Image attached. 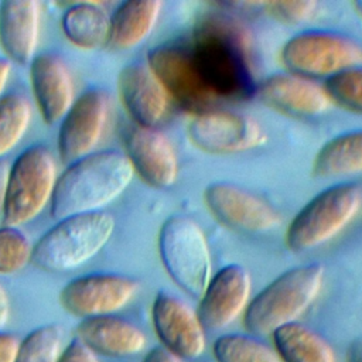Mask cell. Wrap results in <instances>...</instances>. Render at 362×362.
Here are the masks:
<instances>
[{
    "label": "cell",
    "instance_id": "obj_6",
    "mask_svg": "<svg viewBox=\"0 0 362 362\" xmlns=\"http://www.w3.org/2000/svg\"><path fill=\"white\" fill-rule=\"evenodd\" d=\"M158 253L170 279L199 298L212 277L209 245L199 223L187 215L167 218L158 232Z\"/></svg>",
    "mask_w": 362,
    "mask_h": 362
},
{
    "label": "cell",
    "instance_id": "obj_4",
    "mask_svg": "<svg viewBox=\"0 0 362 362\" xmlns=\"http://www.w3.org/2000/svg\"><path fill=\"white\" fill-rule=\"evenodd\" d=\"M115 226L113 215L105 211L62 218L37 240L31 262L49 273L75 270L106 246Z\"/></svg>",
    "mask_w": 362,
    "mask_h": 362
},
{
    "label": "cell",
    "instance_id": "obj_14",
    "mask_svg": "<svg viewBox=\"0 0 362 362\" xmlns=\"http://www.w3.org/2000/svg\"><path fill=\"white\" fill-rule=\"evenodd\" d=\"M151 322L161 346L181 359H195L205 351V328L198 314L181 298L160 291L151 304Z\"/></svg>",
    "mask_w": 362,
    "mask_h": 362
},
{
    "label": "cell",
    "instance_id": "obj_16",
    "mask_svg": "<svg viewBox=\"0 0 362 362\" xmlns=\"http://www.w3.org/2000/svg\"><path fill=\"white\" fill-rule=\"evenodd\" d=\"M117 89L120 100L136 126L158 129L165 122L171 99L147 62L126 65L119 74Z\"/></svg>",
    "mask_w": 362,
    "mask_h": 362
},
{
    "label": "cell",
    "instance_id": "obj_31",
    "mask_svg": "<svg viewBox=\"0 0 362 362\" xmlns=\"http://www.w3.org/2000/svg\"><path fill=\"white\" fill-rule=\"evenodd\" d=\"M263 8L279 21L286 24H301L313 21L321 13L322 4L315 0L263 1Z\"/></svg>",
    "mask_w": 362,
    "mask_h": 362
},
{
    "label": "cell",
    "instance_id": "obj_15",
    "mask_svg": "<svg viewBox=\"0 0 362 362\" xmlns=\"http://www.w3.org/2000/svg\"><path fill=\"white\" fill-rule=\"evenodd\" d=\"M252 277L246 267L228 264L218 270L199 297L198 318L204 328L216 331L240 317L249 301Z\"/></svg>",
    "mask_w": 362,
    "mask_h": 362
},
{
    "label": "cell",
    "instance_id": "obj_13",
    "mask_svg": "<svg viewBox=\"0 0 362 362\" xmlns=\"http://www.w3.org/2000/svg\"><path fill=\"white\" fill-rule=\"evenodd\" d=\"M212 215L228 228L269 232L281 223L280 212L260 195L230 182H214L204 191Z\"/></svg>",
    "mask_w": 362,
    "mask_h": 362
},
{
    "label": "cell",
    "instance_id": "obj_30",
    "mask_svg": "<svg viewBox=\"0 0 362 362\" xmlns=\"http://www.w3.org/2000/svg\"><path fill=\"white\" fill-rule=\"evenodd\" d=\"M324 88L331 102L355 112H362V65L329 76Z\"/></svg>",
    "mask_w": 362,
    "mask_h": 362
},
{
    "label": "cell",
    "instance_id": "obj_35",
    "mask_svg": "<svg viewBox=\"0 0 362 362\" xmlns=\"http://www.w3.org/2000/svg\"><path fill=\"white\" fill-rule=\"evenodd\" d=\"M10 315H11V300L7 290L0 283V331L7 325Z\"/></svg>",
    "mask_w": 362,
    "mask_h": 362
},
{
    "label": "cell",
    "instance_id": "obj_33",
    "mask_svg": "<svg viewBox=\"0 0 362 362\" xmlns=\"http://www.w3.org/2000/svg\"><path fill=\"white\" fill-rule=\"evenodd\" d=\"M21 339L10 332L0 331V362H16Z\"/></svg>",
    "mask_w": 362,
    "mask_h": 362
},
{
    "label": "cell",
    "instance_id": "obj_3",
    "mask_svg": "<svg viewBox=\"0 0 362 362\" xmlns=\"http://www.w3.org/2000/svg\"><path fill=\"white\" fill-rule=\"evenodd\" d=\"M322 284L324 266L320 263L286 270L249 301L243 313L245 328L256 335H267L283 325L297 322L315 301Z\"/></svg>",
    "mask_w": 362,
    "mask_h": 362
},
{
    "label": "cell",
    "instance_id": "obj_24",
    "mask_svg": "<svg viewBox=\"0 0 362 362\" xmlns=\"http://www.w3.org/2000/svg\"><path fill=\"white\" fill-rule=\"evenodd\" d=\"M272 338L281 362H337L328 341L298 321L277 328Z\"/></svg>",
    "mask_w": 362,
    "mask_h": 362
},
{
    "label": "cell",
    "instance_id": "obj_11",
    "mask_svg": "<svg viewBox=\"0 0 362 362\" xmlns=\"http://www.w3.org/2000/svg\"><path fill=\"white\" fill-rule=\"evenodd\" d=\"M140 290V283L116 273H93L72 279L59 293L65 311L78 318L112 315L129 305Z\"/></svg>",
    "mask_w": 362,
    "mask_h": 362
},
{
    "label": "cell",
    "instance_id": "obj_28",
    "mask_svg": "<svg viewBox=\"0 0 362 362\" xmlns=\"http://www.w3.org/2000/svg\"><path fill=\"white\" fill-rule=\"evenodd\" d=\"M64 351V331L48 324L33 329L21 339L16 362H59Z\"/></svg>",
    "mask_w": 362,
    "mask_h": 362
},
{
    "label": "cell",
    "instance_id": "obj_9",
    "mask_svg": "<svg viewBox=\"0 0 362 362\" xmlns=\"http://www.w3.org/2000/svg\"><path fill=\"white\" fill-rule=\"evenodd\" d=\"M146 62L164 86L171 103L192 116L216 109L219 99L202 81L188 42L157 45L148 51Z\"/></svg>",
    "mask_w": 362,
    "mask_h": 362
},
{
    "label": "cell",
    "instance_id": "obj_25",
    "mask_svg": "<svg viewBox=\"0 0 362 362\" xmlns=\"http://www.w3.org/2000/svg\"><path fill=\"white\" fill-rule=\"evenodd\" d=\"M313 171L320 177L362 174V130L344 133L327 141L314 158Z\"/></svg>",
    "mask_w": 362,
    "mask_h": 362
},
{
    "label": "cell",
    "instance_id": "obj_27",
    "mask_svg": "<svg viewBox=\"0 0 362 362\" xmlns=\"http://www.w3.org/2000/svg\"><path fill=\"white\" fill-rule=\"evenodd\" d=\"M216 362H281L276 351L255 337L226 334L212 345Z\"/></svg>",
    "mask_w": 362,
    "mask_h": 362
},
{
    "label": "cell",
    "instance_id": "obj_17",
    "mask_svg": "<svg viewBox=\"0 0 362 362\" xmlns=\"http://www.w3.org/2000/svg\"><path fill=\"white\" fill-rule=\"evenodd\" d=\"M126 156L140 178L154 188H168L178 178V157L158 129L133 126L124 137Z\"/></svg>",
    "mask_w": 362,
    "mask_h": 362
},
{
    "label": "cell",
    "instance_id": "obj_5",
    "mask_svg": "<svg viewBox=\"0 0 362 362\" xmlns=\"http://www.w3.org/2000/svg\"><path fill=\"white\" fill-rule=\"evenodd\" d=\"M362 208V188L354 182L331 185L310 199L293 218L286 232L294 252L313 250L341 233Z\"/></svg>",
    "mask_w": 362,
    "mask_h": 362
},
{
    "label": "cell",
    "instance_id": "obj_19",
    "mask_svg": "<svg viewBox=\"0 0 362 362\" xmlns=\"http://www.w3.org/2000/svg\"><path fill=\"white\" fill-rule=\"evenodd\" d=\"M256 95L267 106L293 116H318L332 103L324 85L290 71L267 76L257 83Z\"/></svg>",
    "mask_w": 362,
    "mask_h": 362
},
{
    "label": "cell",
    "instance_id": "obj_37",
    "mask_svg": "<svg viewBox=\"0 0 362 362\" xmlns=\"http://www.w3.org/2000/svg\"><path fill=\"white\" fill-rule=\"evenodd\" d=\"M11 75V61L7 58H0V98L8 83Z\"/></svg>",
    "mask_w": 362,
    "mask_h": 362
},
{
    "label": "cell",
    "instance_id": "obj_26",
    "mask_svg": "<svg viewBox=\"0 0 362 362\" xmlns=\"http://www.w3.org/2000/svg\"><path fill=\"white\" fill-rule=\"evenodd\" d=\"M33 119V106L18 92L0 98V158L11 151L25 136Z\"/></svg>",
    "mask_w": 362,
    "mask_h": 362
},
{
    "label": "cell",
    "instance_id": "obj_10",
    "mask_svg": "<svg viewBox=\"0 0 362 362\" xmlns=\"http://www.w3.org/2000/svg\"><path fill=\"white\" fill-rule=\"evenodd\" d=\"M110 95L89 88L75 98L58 130V153L64 163H74L95 153L110 117Z\"/></svg>",
    "mask_w": 362,
    "mask_h": 362
},
{
    "label": "cell",
    "instance_id": "obj_12",
    "mask_svg": "<svg viewBox=\"0 0 362 362\" xmlns=\"http://www.w3.org/2000/svg\"><path fill=\"white\" fill-rule=\"evenodd\" d=\"M188 136L197 148L211 154L242 153L266 141V134L255 119L218 107L192 116Z\"/></svg>",
    "mask_w": 362,
    "mask_h": 362
},
{
    "label": "cell",
    "instance_id": "obj_23",
    "mask_svg": "<svg viewBox=\"0 0 362 362\" xmlns=\"http://www.w3.org/2000/svg\"><path fill=\"white\" fill-rule=\"evenodd\" d=\"M61 28L74 47L86 51L98 49L107 45L110 14L99 3H75L62 14Z\"/></svg>",
    "mask_w": 362,
    "mask_h": 362
},
{
    "label": "cell",
    "instance_id": "obj_7",
    "mask_svg": "<svg viewBox=\"0 0 362 362\" xmlns=\"http://www.w3.org/2000/svg\"><path fill=\"white\" fill-rule=\"evenodd\" d=\"M57 180V161L45 144H33L20 153L8 171L4 223L17 228L37 218L51 202Z\"/></svg>",
    "mask_w": 362,
    "mask_h": 362
},
{
    "label": "cell",
    "instance_id": "obj_20",
    "mask_svg": "<svg viewBox=\"0 0 362 362\" xmlns=\"http://www.w3.org/2000/svg\"><path fill=\"white\" fill-rule=\"evenodd\" d=\"M75 332L76 339L95 355L112 358L137 355L147 344L141 328L113 314L81 320Z\"/></svg>",
    "mask_w": 362,
    "mask_h": 362
},
{
    "label": "cell",
    "instance_id": "obj_36",
    "mask_svg": "<svg viewBox=\"0 0 362 362\" xmlns=\"http://www.w3.org/2000/svg\"><path fill=\"white\" fill-rule=\"evenodd\" d=\"M8 171H10L8 164L4 160H0V215H3V209H4Z\"/></svg>",
    "mask_w": 362,
    "mask_h": 362
},
{
    "label": "cell",
    "instance_id": "obj_32",
    "mask_svg": "<svg viewBox=\"0 0 362 362\" xmlns=\"http://www.w3.org/2000/svg\"><path fill=\"white\" fill-rule=\"evenodd\" d=\"M59 362H99L96 355L74 338L62 351Z\"/></svg>",
    "mask_w": 362,
    "mask_h": 362
},
{
    "label": "cell",
    "instance_id": "obj_2",
    "mask_svg": "<svg viewBox=\"0 0 362 362\" xmlns=\"http://www.w3.org/2000/svg\"><path fill=\"white\" fill-rule=\"evenodd\" d=\"M134 170L117 150L95 151L71 163L58 177L51 198L55 219L102 211L130 185Z\"/></svg>",
    "mask_w": 362,
    "mask_h": 362
},
{
    "label": "cell",
    "instance_id": "obj_22",
    "mask_svg": "<svg viewBox=\"0 0 362 362\" xmlns=\"http://www.w3.org/2000/svg\"><path fill=\"white\" fill-rule=\"evenodd\" d=\"M163 3L158 0H129L119 4L110 16L107 45L132 49L144 42L157 25Z\"/></svg>",
    "mask_w": 362,
    "mask_h": 362
},
{
    "label": "cell",
    "instance_id": "obj_1",
    "mask_svg": "<svg viewBox=\"0 0 362 362\" xmlns=\"http://www.w3.org/2000/svg\"><path fill=\"white\" fill-rule=\"evenodd\" d=\"M188 45L202 81L219 100H242L256 93L250 33L239 18L225 11L205 13Z\"/></svg>",
    "mask_w": 362,
    "mask_h": 362
},
{
    "label": "cell",
    "instance_id": "obj_18",
    "mask_svg": "<svg viewBox=\"0 0 362 362\" xmlns=\"http://www.w3.org/2000/svg\"><path fill=\"white\" fill-rule=\"evenodd\" d=\"M30 82L42 120L49 126L61 122L75 100L72 74L62 57L35 55L30 62Z\"/></svg>",
    "mask_w": 362,
    "mask_h": 362
},
{
    "label": "cell",
    "instance_id": "obj_38",
    "mask_svg": "<svg viewBox=\"0 0 362 362\" xmlns=\"http://www.w3.org/2000/svg\"><path fill=\"white\" fill-rule=\"evenodd\" d=\"M348 362H362V342L354 344V346L349 351Z\"/></svg>",
    "mask_w": 362,
    "mask_h": 362
},
{
    "label": "cell",
    "instance_id": "obj_39",
    "mask_svg": "<svg viewBox=\"0 0 362 362\" xmlns=\"http://www.w3.org/2000/svg\"><path fill=\"white\" fill-rule=\"evenodd\" d=\"M354 7H355L356 13L362 17V1H355V3H354Z\"/></svg>",
    "mask_w": 362,
    "mask_h": 362
},
{
    "label": "cell",
    "instance_id": "obj_8",
    "mask_svg": "<svg viewBox=\"0 0 362 362\" xmlns=\"http://www.w3.org/2000/svg\"><path fill=\"white\" fill-rule=\"evenodd\" d=\"M280 57L290 72L328 79L362 65V44L339 33L304 31L283 45Z\"/></svg>",
    "mask_w": 362,
    "mask_h": 362
},
{
    "label": "cell",
    "instance_id": "obj_21",
    "mask_svg": "<svg viewBox=\"0 0 362 362\" xmlns=\"http://www.w3.org/2000/svg\"><path fill=\"white\" fill-rule=\"evenodd\" d=\"M41 25V4L35 0L0 3V45L7 59L30 64L37 51Z\"/></svg>",
    "mask_w": 362,
    "mask_h": 362
},
{
    "label": "cell",
    "instance_id": "obj_29",
    "mask_svg": "<svg viewBox=\"0 0 362 362\" xmlns=\"http://www.w3.org/2000/svg\"><path fill=\"white\" fill-rule=\"evenodd\" d=\"M30 239L16 226L0 228V274L21 272L33 259Z\"/></svg>",
    "mask_w": 362,
    "mask_h": 362
},
{
    "label": "cell",
    "instance_id": "obj_34",
    "mask_svg": "<svg viewBox=\"0 0 362 362\" xmlns=\"http://www.w3.org/2000/svg\"><path fill=\"white\" fill-rule=\"evenodd\" d=\"M141 362H182V359L164 346H154L144 355Z\"/></svg>",
    "mask_w": 362,
    "mask_h": 362
}]
</instances>
